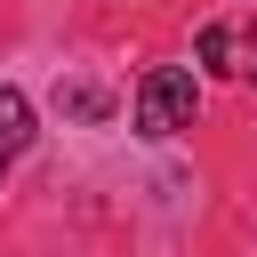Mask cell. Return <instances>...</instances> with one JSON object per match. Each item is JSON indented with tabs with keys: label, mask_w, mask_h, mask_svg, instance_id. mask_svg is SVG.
Masks as SVG:
<instances>
[{
	"label": "cell",
	"mask_w": 257,
	"mask_h": 257,
	"mask_svg": "<svg viewBox=\"0 0 257 257\" xmlns=\"http://www.w3.org/2000/svg\"><path fill=\"white\" fill-rule=\"evenodd\" d=\"M233 72H241V80H257V16H249V24H233Z\"/></svg>",
	"instance_id": "obj_4"
},
{
	"label": "cell",
	"mask_w": 257,
	"mask_h": 257,
	"mask_svg": "<svg viewBox=\"0 0 257 257\" xmlns=\"http://www.w3.org/2000/svg\"><path fill=\"white\" fill-rule=\"evenodd\" d=\"M193 112H201V88H193V72L185 64H161V72H145L137 80V137H177V128H193Z\"/></svg>",
	"instance_id": "obj_1"
},
{
	"label": "cell",
	"mask_w": 257,
	"mask_h": 257,
	"mask_svg": "<svg viewBox=\"0 0 257 257\" xmlns=\"http://www.w3.org/2000/svg\"><path fill=\"white\" fill-rule=\"evenodd\" d=\"M201 64L209 72H233V24H209L201 32Z\"/></svg>",
	"instance_id": "obj_3"
},
{
	"label": "cell",
	"mask_w": 257,
	"mask_h": 257,
	"mask_svg": "<svg viewBox=\"0 0 257 257\" xmlns=\"http://www.w3.org/2000/svg\"><path fill=\"white\" fill-rule=\"evenodd\" d=\"M24 137H32V96L24 88H0V169L24 153Z\"/></svg>",
	"instance_id": "obj_2"
}]
</instances>
